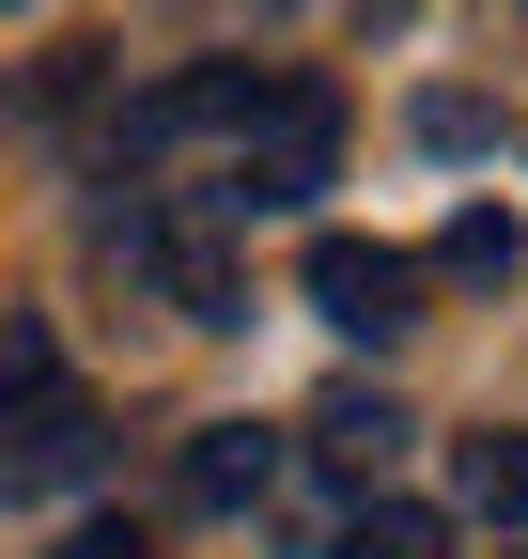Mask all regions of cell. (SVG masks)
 <instances>
[{"label": "cell", "mask_w": 528, "mask_h": 559, "mask_svg": "<svg viewBox=\"0 0 528 559\" xmlns=\"http://www.w3.org/2000/svg\"><path fill=\"white\" fill-rule=\"evenodd\" d=\"M94 451H109V419H94L79 373H62L47 311H0V498H62Z\"/></svg>", "instance_id": "6da1fadb"}, {"label": "cell", "mask_w": 528, "mask_h": 559, "mask_svg": "<svg viewBox=\"0 0 528 559\" xmlns=\"http://www.w3.org/2000/svg\"><path fill=\"white\" fill-rule=\"evenodd\" d=\"M109 264L141 280L156 311H187V326H249V264H233V234H218V202L203 187H141V202H109Z\"/></svg>", "instance_id": "7a4b0ae2"}, {"label": "cell", "mask_w": 528, "mask_h": 559, "mask_svg": "<svg viewBox=\"0 0 528 559\" xmlns=\"http://www.w3.org/2000/svg\"><path fill=\"white\" fill-rule=\"evenodd\" d=\"M326 156H343V94H326V79H264L203 202H218V218H296V202L326 187Z\"/></svg>", "instance_id": "3957f363"}, {"label": "cell", "mask_w": 528, "mask_h": 559, "mask_svg": "<svg viewBox=\"0 0 528 559\" xmlns=\"http://www.w3.org/2000/svg\"><path fill=\"white\" fill-rule=\"evenodd\" d=\"M311 311L343 326V342H405L420 326V264L373 249V234H311Z\"/></svg>", "instance_id": "277c9868"}, {"label": "cell", "mask_w": 528, "mask_h": 559, "mask_svg": "<svg viewBox=\"0 0 528 559\" xmlns=\"http://www.w3.org/2000/svg\"><path fill=\"white\" fill-rule=\"evenodd\" d=\"M264 481H280V436H264V419H203V436L171 451L187 513H264Z\"/></svg>", "instance_id": "5b68a950"}, {"label": "cell", "mask_w": 528, "mask_h": 559, "mask_svg": "<svg viewBox=\"0 0 528 559\" xmlns=\"http://www.w3.org/2000/svg\"><path fill=\"white\" fill-rule=\"evenodd\" d=\"M405 436H420V419H405V404H388V389H326V404H311V451H326V466H343V481H373L388 451H405Z\"/></svg>", "instance_id": "8992f818"}, {"label": "cell", "mask_w": 528, "mask_h": 559, "mask_svg": "<svg viewBox=\"0 0 528 559\" xmlns=\"http://www.w3.org/2000/svg\"><path fill=\"white\" fill-rule=\"evenodd\" d=\"M451 498L497 513V528H528V436H467V451H451Z\"/></svg>", "instance_id": "52a82bcc"}, {"label": "cell", "mask_w": 528, "mask_h": 559, "mask_svg": "<svg viewBox=\"0 0 528 559\" xmlns=\"http://www.w3.org/2000/svg\"><path fill=\"white\" fill-rule=\"evenodd\" d=\"M343 559H451V513H420V498H358V513H343Z\"/></svg>", "instance_id": "ba28073f"}, {"label": "cell", "mask_w": 528, "mask_h": 559, "mask_svg": "<svg viewBox=\"0 0 528 559\" xmlns=\"http://www.w3.org/2000/svg\"><path fill=\"white\" fill-rule=\"evenodd\" d=\"M528 249H513V218H497V202H467V218H451L435 234V280H513Z\"/></svg>", "instance_id": "9c48e42d"}, {"label": "cell", "mask_w": 528, "mask_h": 559, "mask_svg": "<svg viewBox=\"0 0 528 559\" xmlns=\"http://www.w3.org/2000/svg\"><path fill=\"white\" fill-rule=\"evenodd\" d=\"M47 559H156V528H141V513H79Z\"/></svg>", "instance_id": "30bf717a"}, {"label": "cell", "mask_w": 528, "mask_h": 559, "mask_svg": "<svg viewBox=\"0 0 528 559\" xmlns=\"http://www.w3.org/2000/svg\"><path fill=\"white\" fill-rule=\"evenodd\" d=\"M497 559H513V544H497Z\"/></svg>", "instance_id": "8fae6325"}]
</instances>
